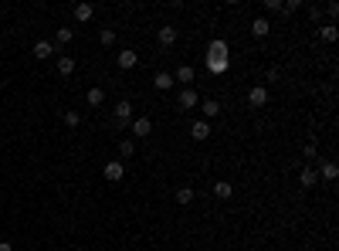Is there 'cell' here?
I'll use <instances>...</instances> for the list:
<instances>
[{
	"label": "cell",
	"instance_id": "20",
	"mask_svg": "<svg viewBox=\"0 0 339 251\" xmlns=\"http://www.w3.org/2000/svg\"><path fill=\"white\" fill-rule=\"evenodd\" d=\"M173 81H183V85H187V81H193V68H190V65H180V68H177V75H173Z\"/></svg>",
	"mask_w": 339,
	"mask_h": 251
},
{
	"label": "cell",
	"instance_id": "3",
	"mask_svg": "<svg viewBox=\"0 0 339 251\" xmlns=\"http://www.w3.org/2000/svg\"><path fill=\"white\" fill-rule=\"evenodd\" d=\"M265 102H268V89H265V85H255V89L248 92V105L251 109H265Z\"/></svg>",
	"mask_w": 339,
	"mask_h": 251
},
{
	"label": "cell",
	"instance_id": "15",
	"mask_svg": "<svg viewBox=\"0 0 339 251\" xmlns=\"http://www.w3.org/2000/svg\"><path fill=\"white\" fill-rule=\"evenodd\" d=\"M173 197H177V204H180V207H187V204H193V197H197V194H193V187H180Z\"/></svg>",
	"mask_w": 339,
	"mask_h": 251
},
{
	"label": "cell",
	"instance_id": "1",
	"mask_svg": "<svg viewBox=\"0 0 339 251\" xmlns=\"http://www.w3.org/2000/svg\"><path fill=\"white\" fill-rule=\"evenodd\" d=\"M102 177H105L109 183H119V180L125 177V163H122V160H112V163H105V166H102Z\"/></svg>",
	"mask_w": 339,
	"mask_h": 251
},
{
	"label": "cell",
	"instance_id": "16",
	"mask_svg": "<svg viewBox=\"0 0 339 251\" xmlns=\"http://www.w3.org/2000/svg\"><path fill=\"white\" fill-rule=\"evenodd\" d=\"M92 14H95L92 4H75V21H92Z\"/></svg>",
	"mask_w": 339,
	"mask_h": 251
},
{
	"label": "cell",
	"instance_id": "27",
	"mask_svg": "<svg viewBox=\"0 0 339 251\" xmlns=\"http://www.w3.org/2000/svg\"><path fill=\"white\" fill-rule=\"evenodd\" d=\"M65 122H68V126H71V129H75V126H78V122H81V115H78V112H75V109H68V112H65Z\"/></svg>",
	"mask_w": 339,
	"mask_h": 251
},
{
	"label": "cell",
	"instance_id": "26",
	"mask_svg": "<svg viewBox=\"0 0 339 251\" xmlns=\"http://www.w3.org/2000/svg\"><path fill=\"white\" fill-rule=\"evenodd\" d=\"M302 11V0H288V4H282V14H295Z\"/></svg>",
	"mask_w": 339,
	"mask_h": 251
},
{
	"label": "cell",
	"instance_id": "9",
	"mask_svg": "<svg viewBox=\"0 0 339 251\" xmlns=\"http://www.w3.org/2000/svg\"><path fill=\"white\" fill-rule=\"evenodd\" d=\"M115 61H119V68H136V61H139V55H136L133 48H125V51H119V58H115Z\"/></svg>",
	"mask_w": 339,
	"mask_h": 251
},
{
	"label": "cell",
	"instance_id": "12",
	"mask_svg": "<svg viewBox=\"0 0 339 251\" xmlns=\"http://www.w3.org/2000/svg\"><path fill=\"white\" fill-rule=\"evenodd\" d=\"M177 102H180V109H183V112H187V109H193V105L200 102V99H197V92H193V89H183Z\"/></svg>",
	"mask_w": 339,
	"mask_h": 251
},
{
	"label": "cell",
	"instance_id": "24",
	"mask_svg": "<svg viewBox=\"0 0 339 251\" xmlns=\"http://www.w3.org/2000/svg\"><path fill=\"white\" fill-rule=\"evenodd\" d=\"M322 177H326V180H336L339 166H336V163H322Z\"/></svg>",
	"mask_w": 339,
	"mask_h": 251
},
{
	"label": "cell",
	"instance_id": "25",
	"mask_svg": "<svg viewBox=\"0 0 339 251\" xmlns=\"http://www.w3.org/2000/svg\"><path fill=\"white\" fill-rule=\"evenodd\" d=\"M319 37H322L326 45H332V41H336V27H332V24H329V27H322V31H319Z\"/></svg>",
	"mask_w": 339,
	"mask_h": 251
},
{
	"label": "cell",
	"instance_id": "10",
	"mask_svg": "<svg viewBox=\"0 0 339 251\" xmlns=\"http://www.w3.org/2000/svg\"><path fill=\"white\" fill-rule=\"evenodd\" d=\"M200 112H203V122H210V119L221 115V102H217V99H207V102L200 105Z\"/></svg>",
	"mask_w": 339,
	"mask_h": 251
},
{
	"label": "cell",
	"instance_id": "17",
	"mask_svg": "<svg viewBox=\"0 0 339 251\" xmlns=\"http://www.w3.org/2000/svg\"><path fill=\"white\" fill-rule=\"evenodd\" d=\"M214 197H221V200H227V197H234V187L227 180H221V183H214Z\"/></svg>",
	"mask_w": 339,
	"mask_h": 251
},
{
	"label": "cell",
	"instance_id": "5",
	"mask_svg": "<svg viewBox=\"0 0 339 251\" xmlns=\"http://www.w3.org/2000/svg\"><path fill=\"white\" fill-rule=\"evenodd\" d=\"M156 41L163 48H173V45H177V27H173V24H163V27L156 31Z\"/></svg>",
	"mask_w": 339,
	"mask_h": 251
},
{
	"label": "cell",
	"instance_id": "2",
	"mask_svg": "<svg viewBox=\"0 0 339 251\" xmlns=\"http://www.w3.org/2000/svg\"><path fill=\"white\" fill-rule=\"evenodd\" d=\"M227 65H231L227 55H207V71H210V75H224Z\"/></svg>",
	"mask_w": 339,
	"mask_h": 251
},
{
	"label": "cell",
	"instance_id": "30",
	"mask_svg": "<svg viewBox=\"0 0 339 251\" xmlns=\"http://www.w3.org/2000/svg\"><path fill=\"white\" fill-rule=\"evenodd\" d=\"M265 81H278V68H268V71H265Z\"/></svg>",
	"mask_w": 339,
	"mask_h": 251
},
{
	"label": "cell",
	"instance_id": "6",
	"mask_svg": "<svg viewBox=\"0 0 339 251\" xmlns=\"http://www.w3.org/2000/svg\"><path fill=\"white\" fill-rule=\"evenodd\" d=\"M299 183H302L305 190H312V187L319 183V170H316V166H302V173H299Z\"/></svg>",
	"mask_w": 339,
	"mask_h": 251
},
{
	"label": "cell",
	"instance_id": "21",
	"mask_svg": "<svg viewBox=\"0 0 339 251\" xmlns=\"http://www.w3.org/2000/svg\"><path fill=\"white\" fill-rule=\"evenodd\" d=\"M99 41H102V48H112L115 45V31H112V27H102V31H99Z\"/></svg>",
	"mask_w": 339,
	"mask_h": 251
},
{
	"label": "cell",
	"instance_id": "4",
	"mask_svg": "<svg viewBox=\"0 0 339 251\" xmlns=\"http://www.w3.org/2000/svg\"><path fill=\"white\" fill-rule=\"evenodd\" d=\"M129 119H133V105H129V99H122V102L115 105V126H119V129H125V126H129Z\"/></svg>",
	"mask_w": 339,
	"mask_h": 251
},
{
	"label": "cell",
	"instance_id": "14",
	"mask_svg": "<svg viewBox=\"0 0 339 251\" xmlns=\"http://www.w3.org/2000/svg\"><path fill=\"white\" fill-rule=\"evenodd\" d=\"M268 31H271V24L265 21V17H255V24H251V34H255V37H268Z\"/></svg>",
	"mask_w": 339,
	"mask_h": 251
},
{
	"label": "cell",
	"instance_id": "23",
	"mask_svg": "<svg viewBox=\"0 0 339 251\" xmlns=\"http://www.w3.org/2000/svg\"><path fill=\"white\" fill-rule=\"evenodd\" d=\"M119 153H122L125 160H129V156L136 153V143H133V139H122V143H119Z\"/></svg>",
	"mask_w": 339,
	"mask_h": 251
},
{
	"label": "cell",
	"instance_id": "22",
	"mask_svg": "<svg viewBox=\"0 0 339 251\" xmlns=\"http://www.w3.org/2000/svg\"><path fill=\"white\" fill-rule=\"evenodd\" d=\"M71 37H75V31H71V27H58L55 41H58V45H68V41H71Z\"/></svg>",
	"mask_w": 339,
	"mask_h": 251
},
{
	"label": "cell",
	"instance_id": "11",
	"mask_svg": "<svg viewBox=\"0 0 339 251\" xmlns=\"http://www.w3.org/2000/svg\"><path fill=\"white\" fill-rule=\"evenodd\" d=\"M51 55H55V45H51V41H37V45H34V58H37V61H48Z\"/></svg>",
	"mask_w": 339,
	"mask_h": 251
},
{
	"label": "cell",
	"instance_id": "19",
	"mask_svg": "<svg viewBox=\"0 0 339 251\" xmlns=\"http://www.w3.org/2000/svg\"><path fill=\"white\" fill-rule=\"evenodd\" d=\"M156 89L159 92H169V89H173V75H169V71H156Z\"/></svg>",
	"mask_w": 339,
	"mask_h": 251
},
{
	"label": "cell",
	"instance_id": "8",
	"mask_svg": "<svg viewBox=\"0 0 339 251\" xmlns=\"http://www.w3.org/2000/svg\"><path fill=\"white\" fill-rule=\"evenodd\" d=\"M149 133H153V119H146V115L133 119V136H149Z\"/></svg>",
	"mask_w": 339,
	"mask_h": 251
},
{
	"label": "cell",
	"instance_id": "18",
	"mask_svg": "<svg viewBox=\"0 0 339 251\" xmlns=\"http://www.w3.org/2000/svg\"><path fill=\"white\" fill-rule=\"evenodd\" d=\"M85 99H89V105H95V109H99V105L105 102V89H99V85H95V89H89V95H85Z\"/></svg>",
	"mask_w": 339,
	"mask_h": 251
},
{
	"label": "cell",
	"instance_id": "31",
	"mask_svg": "<svg viewBox=\"0 0 339 251\" xmlns=\"http://www.w3.org/2000/svg\"><path fill=\"white\" fill-rule=\"evenodd\" d=\"M0 251H14V244L11 241H0Z\"/></svg>",
	"mask_w": 339,
	"mask_h": 251
},
{
	"label": "cell",
	"instance_id": "29",
	"mask_svg": "<svg viewBox=\"0 0 339 251\" xmlns=\"http://www.w3.org/2000/svg\"><path fill=\"white\" fill-rule=\"evenodd\" d=\"M265 11H282V0H265Z\"/></svg>",
	"mask_w": 339,
	"mask_h": 251
},
{
	"label": "cell",
	"instance_id": "13",
	"mask_svg": "<svg viewBox=\"0 0 339 251\" xmlns=\"http://www.w3.org/2000/svg\"><path fill=\"white\" fill-rule=\"evenodd\" d=\"M58 75H75V58H71V55L58 58Z\"/></svg>",
	"mask_w": 339,
	"mask_h": 251
},
{
	"label": "cell",
	"instance_id": "28",
	"mask_svg": "<svg viewBox=\"0 0 339 251\" xmlns=\"http://www.w3.org/2000/svg\"><path fill=\"white\" fill-rule=\"evenodd\" d=\"M302 156H305V160H316V143H305V149H302Z\"/></svg>",
	"mask_w": 339,
	"mask_h": 251
},
{
	"label": "cell",
	"instance_id": "7",
	"mask_svg": "<svg viewBox=\"0 0 339 251\" xmlns=\"http://www.w3.org/2000/svg\"><path fill=\"white\" fill-rule=\"evenodd\" d=\"M190 136L197 139V143H203V139H210V122H203V119H197V122L190 126Z\"/></svg>",
	"mask_w": 339,
	"mask_h": 251
}]
</instances>
